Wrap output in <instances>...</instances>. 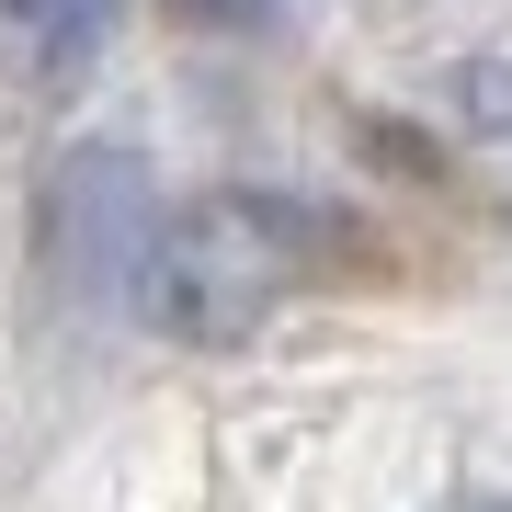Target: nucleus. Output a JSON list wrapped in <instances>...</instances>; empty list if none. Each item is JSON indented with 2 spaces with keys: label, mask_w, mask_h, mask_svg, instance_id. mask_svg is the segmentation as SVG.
Returning <instances> with one entry per match:
<instances>
[{
  "label": "nucleus",
  "mask_w": 512,
  "mask_h": 512,
  "mask_svg": "<svg viewBox=\"0 0 512 512\" xmlns=\"http://www.w3.org/2000/svg\"><path fill=\"white\" fill-rule=\"evenodd\" d=\"M296 274V239L274 228V205H205V217L160 228L148 262V308H171L183 330H239L251 308H274Z\"/></svg>",
  "instance_id": "nucleus-1"
},
{
  "label": "nucleus",
  "mask_w": 512,
  "mask_h": 512,
  "mask_svg": "<svg viewBox=\"0 0 512 512\" xmlns=\"http://www.w3.org/2000/svg\"><path fill=\"white\" fill-rule=\"evenodd\" d=\"M467 512H512V501H467Z\"/></svg>",
  "instance_id": "nucleus-4"
},
{
  "label": "nucleus",
  "mask_w": 512,
  "mask_h": 512,
  "mask_svg": "<svg viewBox=\"0 0 512 512\" xmlns=\"http://www.w3.org/2000/svg\"><path fill=\"white\" fill-rule=\"evenodd\" d=\"M103 35H114V0H0V69L35 92H69L103 57Z\"/></svg>",
  "instance_id": "nucleus-2"
},
{
  "label": "nucleus",
  "mask_w": 512,
  "mask_h": 512,
  "mask_svg": "<svg viewBox=\"0 0 512 512\" xmlns=\"http://www.w3.org/2000/svg\"><path fill=\"white\" fill-rule=\"evenodd\" d=\"M183 12H194V23H228V35H251V23L274 12V0H183Z\"/></svg>",
  "instance_id": "nucleus-3"
}]
</instances>
